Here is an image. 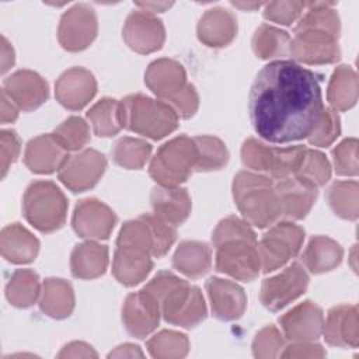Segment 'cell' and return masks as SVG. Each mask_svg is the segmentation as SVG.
Returning <instances> with one entry per match:
<instances>
[{
  "label": "cell",
  "instance_id": "cell-1",
  "mask_svg": "<svg viewBox=\"0 0 359 359\" xmlns=\"http://www.w3.org/2000/svg\"><path fill=\"white\" fill-rule=\"evenodd\" d=\"M323 109L316 74L293 60L268 63L251 86L250 119L266 142L290 143L309 137Z\"/></svg>",
  "mask_w": 359,
  "mask_h": 359
},
{
  "label": "cell",
  "instance_id": "cell-2",
  "mask_svg": "<svg viewBox=\"0 0 359 359\" xmlns=\"http://www.w3.org/2000/svg\"><path fill=\"white\" fill-rule=\"evenodd\" d=\"M143 289L158 302L167 323L192 328L206 318V304L199 287L171 272H158Z\"/></svg>",
  "mask_w": 359,
  "mask_h": 359
},
{
  "label": "cell",
  "instance_id": "cell-3",
  "mask_svg": "<svg viewBox=\"0 0 359 359\" xmlns=\"http://www.w3.org/2000/svg\"><path fill=\"white\" fill-rule=\"evenodd\" d=\"M233 196L250 224L259 229L272 224L280 213V203L271 177L241 171L234 177Z\"/></svg>",
  "mask_w": 359,
  "mask_h": 359
},
{
  "label": "cell",
  "instance_id": "cell-4",
  "mask_svg": "<svg viewBox=\"0 0 359 359\" xmlns=\"http://www.w3.org/2000/svg\"><path fill=\"white\" fill-rule=\"evenodd\" d=\"M122 128L150 139H161L178 126V115L170 104L142 94L129 95L119 101Z\"/></svg>",
  "mask_w": 359,
  "mask_h": 359
},
{
  "label": "cell",
  "instance_id": "cell-5",
  "mask_svg": "<svg viewBox=\"0 0 359 359\" xmlns=\"http://www.w3.org/2000/svg\"><path fill=\"white\" fill-rule=\"evenodd\" d=\"M22 212L35 229L42 233H50L63 226L67 199L53 182L35 181L24 194Z\"/></svg>",
  "mask_w": 359,
  "mask_h": 359
},
{
  "label": "cell",
  "instance_id": "cell-6",
  "mask_svg": "<svg viewBox=\"0 0 359 359\" xmlns=\"http://www.w3.org/2000/svg\"><path fill=\"white\" fill-rule=\"evenodd\" d=\"M198 147L194 139L178 136L160 146L151 158L149 172L163 187H178L195 170Z\"/></svg>",
  "mask_w": 359,
  "mask_h": 359
},
{
  "label": "cell",
  "instance_id": "cell-7",
  "mask_svg": "<svg viewBox=\"0 0 359 359\" xmlns=\"http://www.w3.org/2000/svg\"><path fill=\"white\" fill-rule=\"evenodd\" d=\"M304 146L272 147L257 139H247L241 147V160L245 167L254 171H264L272 180H282L296 174L304 153Z\"/></svg>",
  "mask_w": 359,
  "mask_h": 359
},
{
  "label": "cell",
  "instance_id": "cell-8",
  "mask_svg": "<svg viewBox=\"0 0 359 359\" xmlns=\"http://www.w3.org/2000/svg\"><path fill=\"white\" fill-rule=\"evenodd\" d=\"M304 240V230L290 222L272 226L257 243L262 272L268 273L282 268L290 258L297 255Z\"/></svg>",
  "mask_w": 359,
  "mask_h": 359
},
{
  "label": "cell",
  "instance_id": "cell-9",
  "mask_svg": "<svg viewBox=\"0 0 359 359\" xmlns=\"http://www.w3.org/2000/svg\"><path fill=\"white\" fill-rule=\"evenodd\" d=\"M215 266L216 271L238 280L255 279L261 271L257 241L233 240L216 245Z\"/></svg>",
  "mask_w": 359,
  "mask_h": 359
},
{
  "label": "cell",
  "instance_id": "cell-10",
  "mask_svg": "<svg viewBox=\"0 0 359 359\" xmlns=\"http://www.w3.org/2000/svg\"><path fill=\"white\" fill-rule=\"evenodd\" d=\"M307 285L309 276L306 271L294 262L280 273L262 282L259 299L268 310L278 311L304 293Z\"/></svg>",
  "mask_w": 359,
  "mask_h": 359
},
{
  "label": "cell",
  "instance_id": "cell-11",
  "mask_svg": "<svg viewBox=\"0 0 359 359\" xmlns=\"http://www.w3.org/2000/svg\"><path fill=\"white\" fill-rule=\"evenodd\" d=\"M107 167L104 154L94 149H86L69 156L57 171L59 180L73 192H84L93 188Z\"/></svg>",
  "mask_w": 359,
  "mask_h": 359
},
{
  "label": "cell",
  "instance_id": "cell-12",
  "mask_svg": "<svg viewBox=\"0 0 359 359\" xmlns=\"http://www.w3.org/2000/svg\"><path fill=\"white\" fill-rule=\"evenodd\" d=\"M337 39L331 34L320 29H294L289 53L296 60L307 65L334 63L341 56Z\"/></svg>",
  "mask_w": 359,
  "mask_h": 359
},
{
  "label": "cell",
  "instance_id": "cell-13",
  "mask_svg": "<svg viewBox=\"0 0 359 359\" xmlns=\"http://www.w3.org/2000/svg\"><path fill=\"white\" fill-rule=\"evenodd\" d=\"M98 31L97 15L88 4H76L67 10L59 24L57 38L60 45L70 50L77 52L86 49L95 38Z\"/></svg>",
  "mask_w": 359,
  "mask_h": 359
},
{
  "label": "cell",
  "instance_id": "cell-14",
  "mask_svg": "<svg viewBox=\"0 0 359 359\" xmlns=\"http://www.w3.org/2000/svg\"><path fill=\"white\" fill-rule=\"evenodd\" d=\"M123 39L135 52L151 53L158 50L164 43V25L149 11H132L123 25Z\"/></svg>",
  "mask_w": 359,
  "mask_h": 359
},
{
  "label": "cell",
  "instance_id": "cell-15",
  "mask_svg": "<svg viewBox=\"0 0 359 359\" xmlns=\"http://www.w3.org/2000/svg\"><path fill=\"white\" fill-rule=\"evenodd\" d=\"M116 223L115 213L97 199L80 201L73 213L72 226L74 231L88 240L108 238Z\"/></svg>",
  "mask_w": 359,
  "mask_h": 359
},
{
  "label": "cell",
  "instance_id": "cell-16",
  "mask_svg": "<svg viewBox=\"0 0 359 359\" xmlns=\"http://www.w3.org/2000/svg\"><path fill=\"white\" fill-rule=\"evenodd\" d=\"M160 316L158 302L146 289L129 294L122 307L123 325L136 338H144L154 331L158 325Z\"/></svg>",
  "mask_w": 359,
  "mask_h": 359
},
{
  "label": "cell",
  "instance_id": "cell-17",
  "mask_svg": "<svg viewBox=\"0 0 359 359\" xmlns=\"http://www.w3.org/2000/svg\"><path fill=\"white\" fill-rule=\"evenodd\" d=\"M283 335L294 342H311L323 332V310L311 302H303L279 318Z\"/></svg>",
  "mask_w": 359,
  "mask_h": 359
},
{
  "label": "cell",
  "instance_id": "cell-18",
  "mask_svg": "<svg viewBox=\"0 0 359 359\" xmlns=\"http://www.w3.org/2000/svg\"><path fill=\"white\" fill-rule=\"evenodd\" d=\"M95 93V79L84 67H72L66 70L55 84V95L57 101L72 111H79L87 105Z\"/></svg>",
  "mask_w": 359,
  "mask_h": 359
},
{
  "label": "cell",
  "instance_id": "cell-19",
  "mask_svg": "<svg viewBox=\"0 0 359 359\" xmlns=\"http://www.w3.org/2000/svg\"><path fill=\"white\" fill-rule=\"evenodd\" d=\"M8 98L22 111L41 107L49 95L46 81L35 72L18 70L4 80L3 90Z\"/></svg>",
  "mask_w": 359,
  "mask_h": 359
},
{
  "label": "cell",
  "instance_id": "cell-20",
  "mask_svg": "<svg viewBox=\"0 0 359 359\" xmlns=\"http://www.w3.org/2000/svg\"><path fill=\"white\" fill-rule=\"evenodd\" d=\"M205 287L212 313L217 320L233 321L243 316L247 307V296L241 286L227 279L210 278L206 280Z\"/></svg>",
  "mask_w": 359,
  "mask_h": 359
},
{
  "label": "cell",
  "instance_id": "cell-21",
  "mask_svg": "<svg viewBox=\"0 0 359 359\" xmlns=\"http://www.w3.org/2000/svg\"><path fill=\"white\" fill-rule=\"evenodd\" d=\"M67 153L53 133L41 135L27 144L24 163L32 172L50 174L59 171L69 157Z\"/></svg>",
  "mask_w": 359,
  "mask_h": 359
},
{
  "label": "cell",
  "instance_id": "cell-22",
  "mask_svg": "<svg viewBox=\"0 0 359 359\" xmlns=\"http://www.w3.org/2000/svg\"><path fill=\"white\" fill-rule=\"evenodd\" d=\"M275 189L280 203V213L286 219H303L317 198V188L304 184L294 175L276 180Z\"/></svg>",
  "mask_w": 359,
  "mask_h": 359
},
{
  "label": "cell",
  "instance_id": "cell-23",
  "mask_svg": "<svg viewBox=\"0 0 359 359\" xmlns=\"http://www.w3.org/2000/svg\"><path fill=\"white\" fill-rule=\"evenodd\" d=\"M144 83L163 101H168L188 84L182 65L172 59H157L150 63Z\"/></svg>",
  "mask_w": 359,
  "mask_h": 359
},
{
  "label": "cell",
  "instance_id": "cell-24",
  "mask_svg": "<svg viewBox=\"0 0 359 359\" xmlns=\"http://www.w3.org/2000/svg\"><path fill=\"white\" fill-rule=\"evenodd\" d=\"M153 215L177 227L185 222L191 212V198L187 189L180 187L158 185L151 189Z\"/></svg>",
  "mask_w": 359,
  "mask_h": 359
},
{
  "label": "cell",
  "instance_id": "cell-25",
  "mask_svg": "<svg viewBox=\"0 0 359 359\" xmlns=\"http://www.w3.org/2000/svg\"><path fill=\"white\" fill-rule=\"evenodd\" d=\"M325 341L334 346H358V307L341 304L332 307L323 325Z\"/></svg>",
  "mask_w": 359,
  "mask_h": 359
},
{
  "label": "cell",
  "instance_id": "cell-26",
  "mask_svg": "<svg viewBox=\"0 0 359 359\" xmlns=\"http://www.w3.org/2000/svg\"><path fill=\"white\" fill-rule=\"evenodd\" d=\"M237 34L236 17L224 8L208 10L198 22V38L208 46L222 48L229 45Z\"/></svg>",
  "mask_w": 359,
  "mask_h": 359
},
{
  "label": "cell",
  "instance_id": "cell-27",
  "mask_svg": "<svg viewBox=\"0 0 359 359\" xmlns=\"http://www.w3.org/2000/svg\"><path fill=\"white\" fill-rule=\"evenodd\" d=\"M151 268L153 261L149 252L133 247L116 245L112 261V273L121 283L126 286L137 285L150 273Z\"/></svg>",
  "mask_w": 359,
  "mask_h": 359
},
{
  "label": "cell",
  "instance_id": "cell-28",
  "mask_svg": "<svg viewBox=\"0 0 359 359\" xmlns=\"http://www.w3.org/2000/svg\"><path fill=\"white\" fill-rule=\"evenodd\" d=\"M1 255L14 264H28L35 259L39 241L25 227L18 223L8 224L3 229L0 237Z\"/></svg>",
  "mask_w": 359,
  "mask_h": 359
},
{
  "label": "cell",
  "instance_id": "cell-29",
  "mask_svg": "<svg viewBox=\"0 0 359 359\" xmlns=\"http://www.w3.org/2000/svg\"><path fill=\"white\" fill-rule=\"evenodd\" d=\"M108 265L107 245L86 241L74 247L70 257L72 275L79 279H94L101 276Z\"/></svg>",
  "mask_w": 359,
  "mask_h": 359
},
{
  "label": "cell",
  "instance_id": "cell-30",
  "mask_svg": "<svg viewBox=\"0 0 359 359\" xmlns=\"http://www.w3.org/2000/svg\"><path fill=\"white\" fill-rule=\"evenodd\" d=\"M344 251L341 245L325 236H316L306 247L302 259L311 273H323L341 264Z\"/></svg>",
  "mask_w": 359,
  "mask_h": 359
},
{
  "label": "cell",
  "instance_id": "cell-31",
  "mask_svg": "<svg viewBox=\"0 0 359 359\" xmlns=\"http://www.w3.org/2000/svg\"><path fill=\"white\" fill-rule=\"evenodd\" d=\"M41 310L52 318H66L74 309V293L63 279H45L41 292Z\"/></svg>",
  "mask_w": 359,
  "mask_h": 359
},
{
  "label": "cell",
  "instance_id": "cell-32",
  "mask_svg": "<svg viewBox=\"0 0 359 359\" xmlns=\"http://www.w3.org/2000/svg\"><path fill=\"white\" fill-rule=\"evenodd\" d=\"M172 265L188 278H199L212 266V251L205 243L184 241L172 257Z\"/></svg>",
  "mask_w": 359,
  "mask_h": 359
},
{
  "label": "cell",
  "instance_id": "cell-33",
  "mask_svg": "<svg viewBox=\"0 0 359 359\" xmlns=\"http://www.w3.org/2000/svg\"><path fill=\"white\" fill-rule=\"evenodd\" d=\"M327 98L334 111H346L358 100V77L349 66H339L332 73Z\"/></svg>",
  "mask_w": 359,
  "mask_h": 359
},
{
  "label": "cell",
  "instance_id": "cell-34",
  "mask_svg": "<svg viewBox=\"0 0 359 359\" xmlns=\"http://www.w3.org/2000/svg\"><path fill=\"white\" fill-rule=\"evenodd\" d=\"M41 294V283L39 276L31 269H17L7 286H6V297L7 300L20 309H25L32 306Z\"/></svg>",
  "mask_w": 359,
  "mask_h": 359
},
{
  "label": "cell",
  "instance_id": "cell-35",
  "mask_svg": "<svg viewBox=\"0 0 359 359\" xmlns=\"http://www.w3.org/2000/svg\"><path fill=\"white\" fill-rule=\"evenodd\" d=\"M87 118L97 136L108 137L122 129L121 104L112 98H102L87 112Z\"/></svg>",
  "mask_w": 359,
  "mask_h": 359
},
{
  "label": "cell",
  "instance_id": "cell-36",
  "mask_svg": "<svg viewBox=\"0 0 359 359\" xmlns=\"http://www.w3.org/2000/svg\"><path fill=\"white\" fill-rule=\"evenodd\" d=\"M252 49L261 59L286 56L290 50V36L279 28L262 24L252 36Z\"/></svg>",
  "mask_w": 359,
  "mask_h": 359
},
{
  "label": "cell",
  "instance_id": "cell-37",
  "mask_svg": "<svg viewBox=\"0 0 359 359\" xmlns=\"http://www.w3.org/2000/svg\"><path fill=\"white\" fill-rule=\"evenodd\" d=\"M151 153V146L135 137H122L119 139L111 151L114 161L128 170H139L149 160Z\"/></svg>",
  "mask_w": 359,
  "mask_h": 359
},
{
  "label": "cell",
  "instance_id": "cell-38",
  "mask_svg": "<svg viewBox=\"0 0 359 359\" xmlns=\"http://www.w3.org/2000/svg\"><path fill=\"white\" fill-rule=\"evenodd\" d=\"M328 203L335 215L342 219L356 220L358 217V182L337 181L327 194Z\"/></svg>",
  "mask_w": 359,
  "mask_h": 359
},
{
  "label": "cell",
  "instance_id": "cell-39",
  "mask_svg": "<svg viewBox=\"0 0 359 359\" xmlns=\"http://www.w3.org/2000/svg\"><path fill=\"white\" fill-rule=\"evenodd\" d=\"M334 3H307V13L299 21L294 29H320L338 38L339 18L334 8Z\"/></svg>",
  "mask_w": 359,
  "mask_h": 359
},
{
  "label": "cell",
  "instance_id": "cell-40",
  "mask_svg": "<svg viewBox=\"0 0 359 359\" xmlns=\"http://www.w3.org/2000/svg\"><path fill=\"white\" fill-rule=\"evenodd\" d=\"M194 142L198 147L196 171H213L226 165L229 160V151L226 144L215 136H196Z\"/></svg>",
  "mask_w": 359,
  "mask_h": 359
},
{
  "label": "cell",
  "instance_id": "cell-41",
  "mask_svg": "<svg viewBox=\"0 0 359 359\" xmlns=\"http://www.w3.org/2000/svg\"><path fill=\"white\" fill-rule=\"evenodd\" d=\"M294 177L313 188H318L330 180L331 167L323 153L306 149L303 161L299 170L296 171Z\"/></svg>",
  "mask_w": 359,
  "mask_h": 359
},
{
  "label": "cell",
  "instance_id": "cell-42",
  "mask_svg": "<svg viewBox=\"0 0 359 359\" xmlns=\"http://www.w3.org/2000/svg\"><path fill=\"white\" fill-rule=\"evenodd\" d=\"M147 349L153 358H182L188 353L189 341L181 332L164 330L147 341Z\"/></svg>",
  "mask_w": 359,
  "mask_h": 359
},
{
  "label": "cell",
  "instance_id": "cell-43",
  "mask_svg": "<svg viewBox=\"0 0 359 359\" xmlns=\"http://www.w3.org/2000/svg\"><path fill=\"white\" fill-rule=\"evenodd\" d=\"M55 137L67 151L83 149L90 140V130L84 119L79 116H70L60 123L55 132Z\"/></svg>",
  "mask_w": 359,
  "mask_h": 359
},
{
  "label": "cell",
  "instance_id": "cell-44",
  "mask_svg": "<svg viewBox=\"0 0 359 359\" xmlns=\"http://www.w3.org/2000/svg\"><path fill=\"white\" fill-rule=\"evenodd\" d=\"M233 240L257 241V237L247 222L238 217L230 216L217 224L212 236V243L216 247L219 244H223L226 241H233Z\"/></svg>",
  "mask_w": 359,
  "mask_h": 359
},
{
  "label": "cell",
  "instance_id": "cell-45",
  "mask_svg": "<svg viewBox=\"0 0 359 359\" xmlns=\"http://www.w3.org/2000/svg\"><path fill=\"white\" fill-rule=\"evenodd\" d=\"M339 132L341 125L337 112L331 108H324L316 128L307 139L309 143L313 146L325 147L330 146L339 136Z\"/></svg>",
  "mask_w": 359,
  "mask_h": 359
},
{
  "label": "cell",
  "instance_id": "cell-46",
  "mask_svg": "<svg viewBox=\"0 0 359 359\" xmlns=\"http://www.w3.org/2000/svg\"><path fill=\"white\" fill-rule=\"evenodd\" d=\"M332 160L337 174L356 175L358 174V140L355 137L345 139L332 150Z\"/></svg>",
  "mask_w": 359,
  "mask_h": 359
},
{
  "label": "cell",
  "instance_id": "cell-47",
  "mask_svg": "<svg viewBox=\"0 0 359 359\" xmlns=\"http://www.w3.org/2000/svg\"><path fill=\"white\" fill-rule=\"evenodd\" d=\"M283 348V338L275 325L262 328L252 342V353L255 358H275Z\"/></svg>",
  "mask_w": 359,
  "mask_h": 359
},
{
  "label": "cell",
  "instance_id": "cell-48",
  "mask_svg": "<svg viewBox=\"0 0 359 359\" xmlns=\"http://www.w3.org/2000/svg\"><path fill=\"white\" fill-rule=\"evenodd\" d=\"M306 3L302 1H271L265 4L264 17L278 24L290 25L303 11Z\"/></svg>",
  "mask_w": 359,
  "mask_h": 359
},
{
  "label": "cell",
  "instance_id": "cell-49",
  "mask_svg": "<svg viewBox=\"0 0 359 359\" xmlns=\"http://www.w3.org/2000/svg\"><path fill=\"white\" fill-rule=\"evenodd\" d=\"M165 102L172 107V109L177 112L180 118L187 119L196 112L199 98L195 87L192 84H187L177 95H174Z\"/></svg>",
  "mask_w": 359,
  "mask_h": 359
},
{
  "label": "cell",
  "instance_id": "cell-50",
  "mask_svg": "<svg viewBox=\"0 0 359 359\" xmlns=\"http://www.w3.org/2000/svg\"><path fill=\"white\" fill-rule=\"evenodd\" d=\"M1 177L7 174L8 167L17 160L20 154V139L14 130H1Z\"/></svg>",
  "mask_w": 359,
  "mask_h": 359
},
{
  "label": "cell",
  "instance_id": "cell-51",
  "mask_svg": "<svg viewBox=\"0 0 359 359\" xmlns=\"http://www.w3.org/2000/svg\"><path fill=\"white\" fill-rule=\"evenodd\" d=\"M282 358H324L325 351L321 345L310 342H297L285 349L280 353Z\"/></svg>",
  "mask_w": 359,
  "mask_h": 359
},
{
  "label": "cell",
  "instance_id": "cell-52",
  "mask_svg": "<svg viewBox=\"0 0 359 359\" xmlns=\"http://www.w3.org/2000/svg\"><path fill=\"white\" fill-rule=\"evenodd\" d=\"M59 358H97V352L84 342H72L66 345L62 352L57 355Z\"/></svg>",
  "mask_w": 359,
  "mask_h": 359
},
{
  "label": "cell",
  "instance_id": "cell-53",
  "mask_svg": "<svg viewBox=\"0 0 359 359\" xmlns=\"http://www.w3.org/2000/svg\"><path fill=\"white\" fill-rule=\"evenodd\" d=\"M18 116V107L8 98V95L1 91V122H14Z\"/></svg>",
  "mask_w": 359,
  "mask_h": 359
},
{
  "label": "cell",
  "instance_id": "cell-54",
  "mask_svg": "<svg viewBox=\"0 0 359 359\" xmlns=\"http://www.w3.org/2000/svg\"><path fill=\"white\" fill-rule=\"evenodd\" d=\"M144 353L140 351L137 345L133 344H123L116 346L115 351L109 352L108 358H143Z\"/></svg>",
  "mask_w": 359,
  "mask_h": 359
},
{
  "label": "cell",
  "instance_id": "cell-55",
  "mask_svg": "<svg viewBox=\"0 0 359 359\" xmlns=\"http://www.w3.org/2000/svg\"><path fill=\"white\" fill-rule=\"evenodd\" d=\"M14 65V50L8 41L1 36V73H6Z\"/></svg>",
  "mask_w": 359,
  "mask_h": 359
},
{
  "label": "cell",
  "instance_id": "cell-56",
  "mask_svg": "<svg viewBox=\"0 0 359 359\" xmlns=\"http://www.w3.org/2000/svg\"><path fill=\"white\" fill-rule=\"evenodd\" d=\"M136 6L140 7L144 11H149V13L154 14L157 11H164L165 8L171 7L172 3H150V1H146V3H136Z\"/></svg>",
  "mask_w": 359,
  "mask_h": 359
},
{
  "label": "cell",
  "instance_id": "cell-57",
  "mask_svg": "<svg viewBox=\"0 0 359 359\" xmlns=\"http://www.w3.org/2000/svg\"><path fill=\"white\" fill-rule=\"evenodd\" d=\"M233 6L238 7V8H243V10H255L261 4L259 3H233Z\"/></svg>",
  "mask_w": 359,
  "mask_h": 359
}]
</instances>
